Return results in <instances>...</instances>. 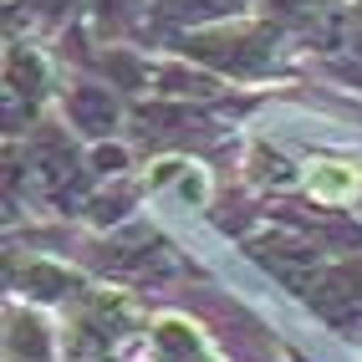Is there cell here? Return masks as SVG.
<instances>
[{"label":"cell","mask_w":362,"mask_h":362,"mask_svg":"<svg viewBox=\"0 0 362 362\" xmlns=\"http://www.w3.org/2000/svg\"><path fill=\"white\" fill-rule=\"evenodd\" d=\"M306 189H311V199H322V204H347L357 189H362V174L352 163H311L306 168Z\"/></svg>","instance_id":"6da1fadb"}]
</instances>
